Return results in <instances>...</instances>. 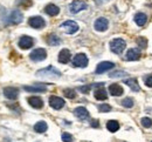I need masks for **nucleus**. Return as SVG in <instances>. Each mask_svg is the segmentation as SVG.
<instances>
[{"label":"nucleus","mask_w":152,"mask_h":142,"mask_svg":"<svg viewBox=\"0 0 152 142\" xmlns=\"http://www.w3.org/2000/svg\"><path fill=\"white\" fill-rule=\"evenodd\" d=\"M37 75L41 78H60L61 77V72L56 69L53 66H48L46 68H42L37 72Z\"/></svg>","instance_id":"obj_1"},{"label":"nucleus","mask_w":152,"mask_h":142,"mask_svg":"<svg viewBox=\"0 0 152 142\" xmlns=\"http://www.w3.org/2000/svg\"><path fill=\"white\" fill-rule=\"evenodd\" d=\"M126 47V42L123 39H114L110 41V49L111 52H114L115 54H121Z\"/></svg>","instance_id":"obj_2"},{"label":"nucleus","mask_w":152,"mask_h":142,"mask_svg":"<svg viewBox=\"0 0 152 142\" xmlns=\"http://www.w3.org/2000/svg\"><path fill=\"white\" fill-rule=\"evenodd\" d=\"M61 28L67 33V34H74L78 31V25L76 24L75 21L73 20H67L64 21L63 24H61Z\"/></svg>","instance_id":"obj_3"},{"label":"nucleus","mask_w":152,"mask_h":142,"mask_svg":"<svg viewBox=\"0 0 152 142\" xmlns=\"http://www.w3.org/2000/svg\"><path fill=\"white\" fill-rule=\"evenodd\" d=\"M88 62H89V60H88V58H87L86 54L78 53V54H76L75 57H74V59H73V66L74 67L84 68V67L88 66Z\"/></svg>","instance_id":"obj_4"},{"label":"nucleus","mask_w":152,"mask_h":142,"mask_svg":"<svg viewBox=\"0 0 152 142\" xmlns=\"http://www.w3.org/2000/svg\"><path fill=\"white\" fill-rule=\"evenodd\" d=\"M87 7H88V5L84 1H82V0H74L69 5V11H70V13L76 14V13L83 11V10H87Z\"/></svg>","instance_id":"obj_5"},{"label":"nucleus","mask_w":152,"mask_h":142,"mask_svg":"<svg viewBox=\"0 0 152 142\" xmlns=\"http://www.w3.org/2000/svg\"><path fill=\"white\" fill-rule=\"evenodd\" d=\"M29 58L33 61H43L47 58V52L43 48H37L32 51V53L29 54Z\"/></svg>","instance_id":"obj_6"},{"label":"nucleus","mask_w":152,"mask_h":142,"mask_svg":"<svg viewBox=\"0 0 152 142\" xmlns=\"http://www.w3.org/2000/svg\"><path fill=\"white\" fill-rule=\"evenodd\" d=\"M18 45H19V47L21 49H29L34 45V39L32 37H28V35H22L20 38Z\"/></svg>","instance_id":"obj_7"},{"label":"nucleus","mask_w":152,"mask_h":142,"mask_svg":"<svg viewBox=\"0 0 152 142\" xmlns=\"http://www.w3.org/2000/svg\"><path fill=\"white\" fill-rule=\"evenodd\" d=\"M28 24H29L31 27H33L35 29L43 28L46 26V21L43 20V18H41L39 15H37V17H31L29 20H28Z\"/></svg>","instance_id":"obj_8"},{"label":"nucleus","mask_w":152,"mask_h":142,"mask_svg":"<svg viewBox=\"0 0 152 142\" xmlns=\"http://www.w3.org/2000/svg\"><path fill=\"white\" fill-rule=\"evenodd\" d=\"M115 67L114 62H110V61H103V62H99L96 67V73L97 74H102V73H105L110 69H113Z\"/></svg>","instance_id":"obj_9"},{"label":"nucleus","mask_w":152,"mask_h":142,"mask_svg":"<svg viewBox=\"0 0 152 142\" xmlns=\"http://www.w3.org/2000/svg\"><path fill=\"white\" fill-rule=\"evenodd\" d=\"M64 100L62 99V98H60V96H55V95H52L50 98H49V106L52 107V108H54V109H61V108H63L64 107Z\"/></svg>","instance_id":"obj_10"},{"label":"nucleus","mask_w":152,"mask_h":142,"mask_svg":"<svg viewBox=\"0 0 152 142\" xmlns=\"http://www.w3.org/2000/svg\"><path fill=\"white\" fill-rule=\"evenodd\" d=\"M94 27L98 32H105L108 29V27H109V21L105 18H98L95 21V24H94Z\"/></svg>","instance_id":"obj_11"},{"label":"nucleus","mask_w":152,"mask_h":142,"mask_svg":"<svg viewBox=\"0 0 152 142\" xmlns=\"http://www.w3.org/2000/svg\"><path fill=\"white\" fill-rule=\"evenodd\" d=\"M4 95L10 100H15L19 95V89L15 87H5L4 88Z\"/></svg>","instance_id":"obj_12"},{"label":"nucleus","mask_w":152,"mask_h":142,"mask_svg":"<svg viewBox=\"0 0 152 142\" xmlns=\"http://www.w3.org/2000/svg\"><path fill=\"white\" fill-rule=\"evenodd\" d=\"M22 18H23V15H22V13H21L20 10H13V11L11 12L8 19H10V22H11V24L18 25V24H20V22L22 21Z\"/></svg>","instance_id":"obj_13"},{"label":"nucleus","mask_w":152,"mask_h":142,"mask_svg":"<svg viewBox=\"0 0 152 142\" xmlns=\"http://www.w3.org/2000/svg\"><path fill=\"white\" fill-rule=\"evenodd\" d=\"M70 59H72V53H70L69 49L64 48V49H62V51L58 53L57 60H58L60 63H68V62L70 61Z\"/></svg>","instance_id":"obj_14"},{"label":"nucleus","mask_w":152,"mask_h":142,"mask_svg":"<svg viewBox=\"0 0 152 142\" xmlns=\"http://www.w3.org/2000/svg\"><path fill=\"white\" fill-rule=\"evenodd\" d=\"M74 115L80 120H86L89 118V112L86 107H76L74 109Z\"/></svg>","instance_id":"obj_15"},{"label":"nucleus","mask_w":152,"mask_h":142,"mask_svg":"<svg viewBox=\"0 0 152 142\" xmlns=\"http://www.w3.org/2000/svg\"><path fill=\"white\" fill-rule=\"evenodd\" d=\"M140 58V51L137 49V48H131L126 52L125 54V60L128 61H134V60H138Z\"/></svg>","instance_id":"obj_16"},{"label":"nucleus","mask_w":152,"mask_h":142,"mask_svg":"<svg viewBox=\"0 0 152 142\" xmlns=\"http://www.w3.org/2000/svg\"><path fill=\"white\" fill-rule=\"evenodd\" d=\"M23 89L29 93H43L47 90V87L43 85H35V86H25Z\"/></svg>","instance_id":"obj_17"},{"label":"nucleus","mask_w":152,"mask_h":142,"mask_svg":"<svg viewBox=\"0 0 152 142\" xmlns=\"http://www.w3.org/2000/svg\"><path fill=\"white\" fill-rule=\"evenodd\" d=\"M109 93L113 95V96H121L124 90H123V87L118 83H113L109 86Z\"/></svg>","instance_id":"obj_18"},{"label":"nucleus","mask_w":152,"mask_h":142,"mask_svg":"<svg viewBox=\"0 0 152 142\" xmlns=\"http://www.w3.org/2000/svg\"><path fill=\"white\" fill-rule=\"evenodd\" d=\"M27 100H28V103H29L33 108H35V109H40V108L43 107V101H42V99L39 98V96H29Z\"/></svg>","instance_id":"obj_19"},{"label":"nucleus","mask_w":152,"mask_h":142,"mask_svg":"<svg viewBox=\"0 0 152 142\" xmlns=\"http://www.w3.org/2000/svg\"><path fill=\"white\" fill-rule=\"evenodd\" d=\"M45 12L48 15H50V17H56L57 14L60 13V8L57 7L56 5H54V4H48L45 7Z\"/></svg>","instance_id":"obj_20"},{"label":"nucleus","mask_w":152,"mask_h":142,"mask_svg":"<svg viewBox=\"0 0 152 142\" xmlns=\"http://www.w3.org/2000/svg\"><path fill=\"white\" fill-rule=\"evenodd\" d=\"M95 99L96 100H99V101H103V100H107L108 99V94H107V90L103 88V87H99L95 90Z\"/></svg>","instance_id":"obj_21"},{"label":"nucleus","mask_w":152,"mask_h":142,"mask_svg":"<svg viewBox=\"0 0 152 142\" xmlns=\"http://www.w3.org/2000/svg\"><path fill=\"white\" fill-rule=\"evenodd\" d=\"M124 82H125V85H128V86L132 89L133 92H139V90H140V87H139V85H138L137 79H134V78L126 79V80H124Z\"/></svg>","instance_id":"obj_22"},{"label":"nucleus","mask_w":152,"mask_h":142,"mask_svg":"<svg viewBox=\"0 0 152 142\" xmlns=\"http://www.w3.org/2000/svg\"><path fill=\"white\" fill-rule=\"evenodd\" d=\"M146 21H148V17H146V14H144V13H137L136 15H134V22L138 25V26H144L145 24H146Z\"/></svg>","instance_id":"obj_23"},{"label":"nucleus","mask_w":152,"mask_h":142,"mask_svg":"<svg viewBox=\"0 0 152 142\" xmlns=\"http://www.w3.org/2000/svg\"><path fill=\"white\" fill-rule=\"evenodd\" d=\"M107 129L110 132V133H116L118 129H119V123L116 120H110V121L107 122Z\"/></svg>","instance_id":"obj_24"},{"label":"nucleus","mask_w":152,"mask_h":142,"mask_svg":"<svg viewBox=\"0 0 152 142\" xmlns=\"http://www.w3.org/2000/svg\"><path fill=\"white\" fill-rule=\"evenodd\" d=\"M47 43L50 46H58L61 43V39L57 37L56 34H49L47 37Z\"/></svg>","instance_id":"obj_25"},{"label":"nucleus","mask_w":152,"mask_h":142,"mask_svg":"<svg viewBox=\"0 0 152 142\" xmlns=\"http://www.w3.org/2000/svg\"><path fill=\"white\" fill-rule=\"evenodd\" d=\"M48 129V126H47V123L45 121H39L35 123V126H34V130L37 132V133H45L46 130Z\"/></svg>","instance_id":"obj_26"},{"label":"nucleus","mask_w":152,"mask_h":142,"mask_svg":"<svg viewBox=\"0 0 152 142\" xmlns=\"http://www.w3.org/2000/svg\"><path fill=\"white\" fill-rule=\"evenodd\" d=\"M63 94H64V96L68 98V99H75L76 98V92L74 89H72V88H66V89L63 90Z\"/></svg>","instance_id":"obj_27"},{"label":"nucleus","mask_w":152,"mask_h":142,"mask_svg":"<svg viewBox=\"0 0 152 142\" xmlns=\"http://www.w3.org/2000/svg\"><path fill=\"white\" fill-rule=\"evenodd\" d=\"M122 106L125 107V108H132L134 106V101L131 98H125L123 101H122Z\"/></svg>","instance_id":"obj_28"},{"label":"nucleus","mask_w":152,"mask_h":142,"mask_svg":"<svg viewBox=\"0 0 152 142\" xmlns=\"http://www.w3.org/2000/svg\"><path fill=\"white\" fill-rule=\"evenodd\" d=\"M137 45H138L140 48H146V46H148V40H146V38H144V37L137 38Z\"/></svg>","instance_id":"obj_29"},{"label":"nucleus","mask_w":152,"mask_h":142,"mask_svg":"<svg viewBox=\"0 0 152 142\" xmlns=\"http://www.w3.org/2000/svg\"><path fill=\"white\" fill-rule=\"evenodd\" d=\"M140 122H142V126L144 128H150V127H152V120L150 118H143Z\"/></svg>","instance_id":"obj_30"},{"label":"nucleus","mask_w":152,"mask_h":142,"mask_svg":"<svg viewBox=\"0 0 152 142\" xmlns=\"http://www.w3.org/2000/svg\"><path fill=\"white\" fill-rule=\"evenodd\" d=\"M98 109H99L101 113H108V112L111 110V106H109V104H107V103H102V104H99Z\"/></svg>","instance_id":"obj_31"},{"label":"nucleus","mask_w":152,"mask_h":142,"mask_svg":"<svg viewBox=\"0 0 152 142\" xmlns=\"http://www.w3.org/2000/svg\"><path fill=\"white\" fill-rule=\"evenodd\" d=\"M124 75H128V74L125 72H123V71H118V72H114V73L109 74L110 78H121V77H124Z\"/></svg>","instance_id":"obj_32"},{"label":"nucleus","mask_w":152,"mask_h":142,"mask_svg":"<svg viewBox=\"0 0 152 142\" xmlns=\"http://www.w3.org/2000/svg\"><path fill=\"white\" fill-rule=\"evenodd\" d=\"M73 136L70 135V134H68V133H63L62 134V141L63 142H73Z\"/></svg>","instance_id":"obj_33"},{"label":"nucleus","mask_w":152,"mask_h":142,"mask_svg":"<svg viewBox=\"0 0 152 142\" xmlns=\"http://www.w3.org/2000/svg\"><path fill=\"white\" fill-rule=\"evenodd\" d=\"M91 87H93L91 85H86V86H81V87H80V90H81L82 93L87 94V93H88V92H89V90L91 89Z\"/></svg>","instance_id":"obj_34"},{"label":"nucleus","mask_w":152,"mask_h":142,"mask_svg":"<svg viewBox=\"0 0 152 142\" xmlns=\"http://www.w3.org/2000/svg\"><path fill=\"white\" fill-rule=\"evenodd\" d=\"M144 82H145V85H146L148 87L152 88V74H151V75L145 77V78H144Z\"/></svg>","instance_id":"obj_35"},{"label":"nucleus","mask_w":152,"mask_h":142,"mask_svg":"<svg viewBox=\"0 0 152 142\" xmlns=\"http://www.w3.org/2000/svg\"><path fill=\"white\" fill-rule=\"evenodd\" d=\"M91 127L98 128V127H99V122L97 121V120H93V121H91Z\"/></svg>","instance_id":"obj_36"},{"label":"nucleus","mask_w":152,"mask_h":142,"mask_svg":"<svg viewBox=\"0 0 152 142\" xmlns=\"http://www.w3.org/2000/svg\"><path fill=\"white\" fill-rule=\"evenodd\" d=\"M121 142H125V141H121Z\"/></svg>","instance_id":"obj_37"},{"label":"nucleus","mask_w":152,"mask_h":142,"mask_svg":"<svg viewBox=\"0 0 152 142\" xmlns=\"http://www.w3.org/2000/svg\"><path fill=\"white\" fill-rule=\"evenodd\" d=\"M151 142H152V141H151Z\"/></svg>","instance_id":"obj_38"}]
</instances>
